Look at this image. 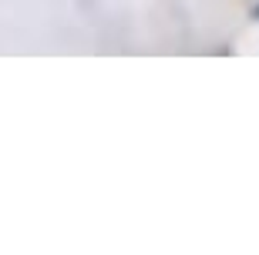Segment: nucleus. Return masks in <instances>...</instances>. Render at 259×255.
<instances>
[{
  "label": "nucleus",
  "instance_id": "1",
  "mask_svg": "<svg viewBox=\"0 0 259 255\" xmlns=\"http://www.w3.org/2000/svg\"><path fill=\"white\" fill-rule=\"evenodd\" d=\"M256 14H259V10H256Z\"/></svg>",
  "mask_w": 259,
  "mask_h": 255
}]
</instances>
